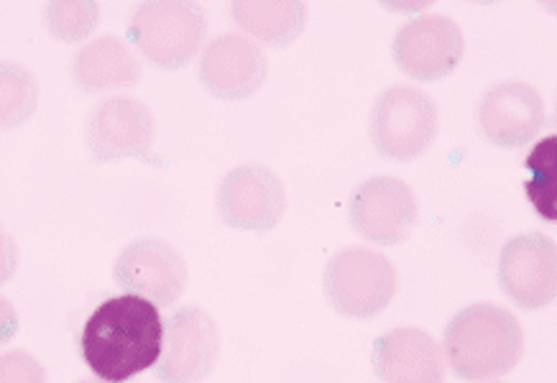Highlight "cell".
I'll return each mask as SVG.
<instances>
[{
  "label": "cell",
  "instance_id": "18",
  "mask_svg": "<svg viewBox=\"0 0 557 383\" xmlns=\"http://www.w3.org/2000/svg\"><path fill=\"white\" fill-rule=\"evenodd\" d=\"M524 169L530 172V180L524 182L527 200L542 220L557 223V134L532 146Z\"/></svg>",
  "mask_w": 557,
  "mask_h": 383
},
{
  "label": "cell",
  "instance_id": "26",
  "mask_svg": "<svg viewBox=\"0 0 557 383\" xmlns=\"http://www.w3.org/2000/svg\"><path fill=\"white\" fill-rule=\"evenodd\" d=\"M473 3H483V5H488V3H496V0H473Z\"/></svg>",
  "mask_w": 557,
  "mask_h": 383
},
{
  "label": "cell",
  "instance_id": "7",
  "mask_svg": "<svg viewBox=\"0 0 557 383\" xmlns=\"http://www.w3.org/2000/svg\"><path fill=\"white\" fill-rule=\"evenodd\" d=\"M113 274L121 289L141 294L157 307H172L189 282L185 256L159 238H141L123 248Z\"/></svg>",
  "mask_w": 557,
  "mask_h": 383
},
{
  "label": "cell",
  "instance_id": "16",
  "mask_svg": "<svg viewBox=\"0 0 557 383\" xmlns=\"http://www.w3.org/2000/svg\"><path fill=\"white\" fill-rule=\"evenodd\" d=\"M72 75L85 92H102L115 87H134L141 79V64L121 39L102 36L77 51Z\"/></svg>",
  "mask_w": 557,
  "mask_h": 383
},
{
  "label": "cell",
  "instance_id": "17",
  "mask_svg": "<svg viewBox=\"0 0 557 383\" xmlns=\"http://www.w3.org/2000/svg\"><path fill=\"white\" fill-rule=\"evenodd\" d=\"M233 21L267 47H289L307 26L305 0H233Z\"/></svg>",
  "mask_w": 557,
  "mask_h": 383
},
{
  "label": "cell",
  "instance_id": "5",
  "mask_svg": "<svg viewBox=\"0 0 557 383\" xmlns=\"http://www.w3.org/2000/svg\"><path fill=\"white\" fill-rule=\"evenodd\" d=\"M437 106L414 87H388L373 102L371 138L381 157L412 161L435 144Z\"/></svg>",
  "mask_w": 557,
  "mask_h": 383
},
{
  "label": "cell",
  "instance_id": "9",
  "mask_svg": "<svg viewBox=\"0 0 557 383\" xmlns=\"http://www.w3.org/2000/svg\"><path fill=\"white\" fill-rule=\"evenodd\" d=\"M463 32L456 21L437 13L409 21L394 39V62L405 75L420 83L448 77L463 59Z\"/></svg>",
  "mask_w": 557,
  "mask_h": 383
},
{
  "label": "cell",
  "instance_id": "24",
  "mask_svg": "<svg viewBox=\"0 0 557 383\" xmlns=\"http://www.w3.org/2000/svg\"><path fill=\"white\" fill-rule=\"evenodd\" d=\"M379 3L394 13H420L430 9L435 0H379Z\"/></svg>",
  "mask_w": 557,
  "mask_h": 383
},
{
  "label": "cell",
  "instance_id": "2",
  "mask_svg": "<svg viewBox=\"0 0 557 383\" xmlns=\"http://www.w3.org/2000/svg\"><path fill=\"white\" fill-rule=\"evenodd\" d=\"M524 348L519 320L496 305L460 309L445 328V356L458 379L494 381L515 371Z\"/></svg>",
  "mask_w": 557,
  "mask_h": 383
},
{
  "label": "cell",
  "instance_id": "22",
  "mask_svg": "<svg viewBox=\"0 0 557 383\" xmlns=\"http://www.w3.org/2000/svg\"><path fill=\"white\" fill-rule=\"evenodd\" d=\"M18 259L21 256H18L16 240L11 238L9 231L0 227V284H5L9 279H13V274H16Z\"/></svg>",
  "mask_w": 557,
  "mask_h": 383
},
{
  "label": "cell",
  "instance_id": "13",
  "mask_svg": "<svg viewBox=\"0 0 557 383\" xmlns=\"http://www.w3.org/2000/svg\"><path fill=\"white\" fill-rule=\"evenodd\" d=\"M269 62L261 47L248 36L223 34L208 44L200 62L205 90L225 102L251 98L267 83Z\"/></svg>",
  "mask_w": 557,
  "mask_h": 383
},
{
  "label": "cell",
  "instance_id": "21",
  "mask_svg": "<svg viewBox=\"0 0 557 383\" xmlns=\"http://www.w3.org/2000/svg\"><path fill=\"white\" fill-rule=\"evenodd\" d=\"M47 379V371L26 350H11L0 356V381L3 383H39Z\"/></svg>",
  "mask_w": 557,
  "mask_h": 383
},
{
  "label": "cell",
  "instance_id": "3",
  "mask_svg": "<svg viewBox=\"0 0 557 383\" xmlns=\"http://www.w3.org/2000/svg\"><path fill=\"white\" fill-rule=\"evenodd\" d=\"M205 34L208 21L197 0H144L128 26L138 51L164 70H180L193 62Z\"/></svg>",
  "mask_w": 557,
  "mask_h": 383
},
{
  "label": "cell",
  "instance_id": "1",
  "mask_svg": "<svg viewBox=\"0 0 557 383\" xmlns=\"http://www.w3.org/2000/svg\"><path fill=\"white\" fill-rule=\"evenodd\" d=\"M164 320L159 307L141 294L113 297L87 317L79 350L102 381H128L159 363Z\"/></svg>",
  "mask_w": 557,
  "mask_h": 383
},
{
  "label": "cell",
  "instance_id": "8",
  "mask_svg": "<svg viewBox=\"0 0 557 383\" xmlns=\"http://www.w3.org/2000/svg\"><path fill=\"white\" fill-rule=\"evenodd\" d=\"M417 197L394 176H373L350 197V223L376 246H399L417 225Z\"/></svg>",
  "mask_w": 557,
  "mask_h": 383
},
{
  "label": "cell",
  "instance_id": "23",
  "mask_svg": "<svg viewBox=\"0 0 557 383\" xmlns=\"http://www.w3.org/2000/svg\"><path fill=\"white\" fill-rule=\"evenodd\" d=\"M18 333V312L9 299L0 297V348L9 345Z\"/></svg>",
  "mask_w": 557,
  "mask_h": 383
},
{
  "label": "cell",
  "instance_id": "19",
  "mask_svg": "<svg viewBox=\"0 0 557 383\" xmlns=\"http://www.w3.org/2000/svg\"><path fill=\"white\" fill-rule=\"evenodd\" d=\"M39 83L18 62H0V131L18 128L34 115Z\"/></svg>",
  "mask_w": 557,
  "mask_h": 383
},
{
  "label": "cell",
  "instance_id": "10",
  "mask_svg": "<svg viewBox=\"0 0 557 383\" xmlns=\"http://www.w3.org/2000/svg\"><path fill=\"white\" fill-rule=\"evenodd\" d=\"M498 284L517 307H547L557 297V243L542 233L509 240L498 259Z\"/></svg>",
  "mask_w": 557,
  "mask_h": 383
},
{
  "label": "cell",
  "instance_id": "6",
  "mask_svg": "<svg viewBox=\"0 0 557 383\" xmlns=\"http://www.w3.org/2000/svg\"><path fill=\"white\" fill-rule=\"evenodd\" d=\"M218 212L236 231H274L287 212V189L267 166H238L220 182Z\"/></svg>",
  "mask_w": 557,
  "mask_h": 383
},
{
  "label": "cell",
  "instance_id": "12",
  "mask_svg": "<svg viewBox=\"0 0 557 383\" xmlns=\"http://www.w3.org/2000/svg\"><path fill=\"white\" fill-rule=\"evenodd\" d=\"M157 123L144 102L110 98L92 108L85 125V138L98 161L149 159Z\"/></svg>",
  "mask_w": 557,
  "mask_h": 383
},
{
  "label": "cell",
  "instance_id": "14",
  "mask_svg": "<svg viewBox=\"0 0 557 383\" xmlns=\"http://www.w3.org/2000/svg\"><path fill=\"white\" fill-rule=\"evenodd\" d=\"M483 136L502 149L530 144L545 125L540 92L524 83H502L483 95L479 106Z\"/></svg>",
  "mask_w": 557,
  "mask_h": 383
},
{
  "label": "cell",
  "instance_id": "25",
  "mask_svg": "<svg viewBox=\"0 0 557 383\" xmlns=\"http://www.w3.org/2000/svg\"><path fill=\"white\" fill-rule=\"evenodd\" d=\"M540 5H542V9H545V11L555 13V16H557V0H540Z\"/></svg>",
  "mask_w": 557,
  "mask_h": 383
},
{
  "label": "cell",
  "instance_id": "15",
  "mask_svg": "<svg viewBox=\"0 0 557 383\" xmlns=\"http://www.w3.org/2000/svg\"><path fill=\"white\" fill-rule=\"evenodd\" d=\"M373 371L381 381H443L445 360L440 345L417 328H397L373 343Z\"/></svg>",
  "mask_w": 557,
  "mask_h": 383
},
{
  "label": "cell",
  "instance_id": "20",
  "mask_svg": "<svg viewBox=\"0 0 557 383\" xmlns=\"http://www.w3.org/2000/svg\"><path fill=\"white\" fill-rule=\"evenodd\" d=\"M98 0H49L47 26L57 41L79 44L98 26Z\"/></svg>",
  "mask_w": 557,
  "mask_h": 383
},
{
  "label": "cell",
  "instance_id": "4",
  "mask_svg": "<svg viewBox=\"0 0 557 383\" xmlns=\"http://www.w3.org/2000/svg\"><path fill=\"white\" fill-rule=\"evenodd\" d=\"M322 284L335 312L354 320H369L384 312L394 299L397 271L379 250L346 248L327 261Z\"/></svg>",
  "mask_w": 557,
  "mask_h": 383
},
{
  "label": "cell",
  "instance_id": "11",
  "mask_svg": "<svg viewBox=\"0 0 557 383\" xmlns=\"http://www.w3.org/2000/svg\"><path fill=\"white\" fill-rule=\"evenodd\" d=\"M220 356V330L202 307H185L164 325L159 356L161 381H202Z\"/></svg>",
  "mask_w": 557,
  "mask_h": 383
}]
</instances>
